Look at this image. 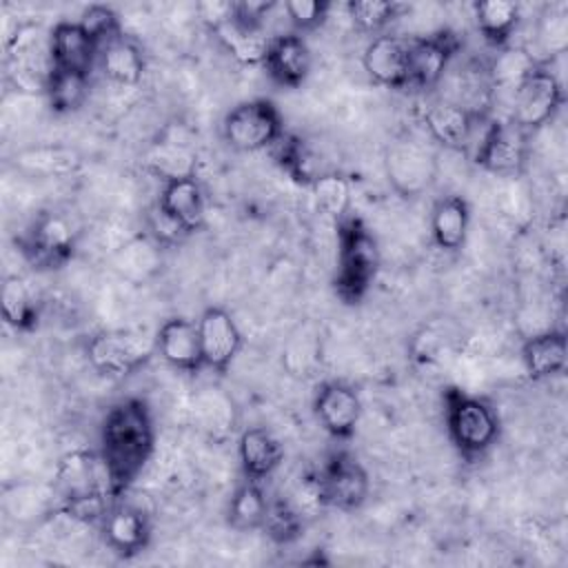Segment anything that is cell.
Masks as SVG:
<instances>
[{
  "label": "cell",
  "mask_w": 568,
  "mask_h": 568,
  "mask_svg": "<svg viewBox=\"0 0 568 568\" xmlns=\"http://www.w3.org/2000/svg\"><path fill=\"white\" fill-rule=\"evenodd\" d=\"M155 450V422L142 397L111 404L100 422L98 455L111 499H122Z\"/></svg>",
  "instance_id": "1"
},
{
  "label": "cell",
  "mask_w": 568,
  "mask_h": 568,
  "mask_svg": "<svg viewBox=\"0 0 568 568\" xmlns=\"http://www.w3.org/2000/svg\"><path fill=\"white\" fill-rule=\"evenodd\" d=\"M337 229V264L333 291L344 304H359L379 275L382 253L373 231L355 213L335 224Z\"/></svg>",
  "instance_id": "2"
},
{
  "label": "cell",
  "mask_w": 568,
  "mask_h": 568,
  "mask_svg": "<svg viewBox=\"0 0 568 568\" xmlns=\"http://www.w3.org/2000/svg\"><path fill=\"white\" fill-rule=\"evenodd\" d=\"M444 419L455 450L468 462L484 457L499 439V417L495 408L486 399L459 388L444 393Z\"/></svg>",
  "instance_id": "3"
},
{
  "label": "cell",
  "mask_w": 568,
  "mask_h": 568,
  "mask_svg": "<svg viewBox=\"0 0 568 568\" xmlns=\"http://www.w3.org/2000/svg\"><path fill=\"white\" fill-rule=\"evenodd\" d=\"M284 133V115L268 98L242 100L222 120L224 142L240 153L271 151Z\"/></svg>",
  "instance_id": "4"
},
{
  "label": "cell",
  "mask_w": 568,
  "mask_h": 568,
  "mask_svg": "<svg viewBox=\"0 0 568 568\" xmlns=\"http://www.w3.org/2000/svg\"><path fill=\"white\" fill-rule=\"evenodd\" d=\"M84 353L95 373L109 379H122L138 373L158 351L155 335L149 337L131 328H106L89 337Z\"/></svg>",
  "instance_id": "5"
},
{
  "label": "cell",
  "mask_w": 568,
  "mask_h": 568,
  "mask_svg": "<svg viewBox=\"0 0 568 568\" xmlns=\"http://www.w3.org/2000/svg\"><path fill=\"white\" fill-rule=\"evenodd\" d=\"M530 133L517 126L510 118H488L479 126L473 162L493 175H521L530 158Z\"/></svg>",
  "instance_id": "6"
},
{
  "label": "cell",
  "mask_w": 568,
  "mask_h": 568,
  "mask_svg": "<svg viewBox=\"0 0 568 568\" xmlns=\"http://www.w3.org/2000/svg\"><path fill=\"white\" fill-rule=\"evenodd\" d=\"M384 171L390 189L399 197H419L437 180V151L419 138H395L384 151Z\"/></svg>",
  "instance_id": "7"
},
{
  "label": "cell",
  "mask_w": 568,
  "mask_h": 568,
  "mask_svg": "<svg viewBox=\"0 0 568 568\" xmlns=\"http://www.w3.org/2000/svg\"><path fill=\"white\" fill-rule=\"evenodd\" d=\"M317 499L322 506L353 513L362 508L371 493L366 468L346 450L331 453L320 470L311 475Z\"/></svg>",
  "instance_id": "8"
},
{
  "label": "cell",
  "mask_w": 568,
  "mask_h": 568,
  "mask_svg": "<svg viewBox=\"0 0 568 568\" xmlns=\"http://www.w3.org/2000/svg\"><path fill=\"white\" fill-rule=\"evenodd\" d=\"M510 120L530 135L546 126L564 104V84L550 62H539L510 93Z\"/></svg>",
  "instance_id": "9"
},
{
  "label": "cell",
  "mask_w": 568,
  "mask_h": 568,
  "mask_svg": "<svg viewBox=\"0 0 568 568\" xmlns=\"http://www.w3.org/2000/svg\"><path fill=\"white\" fill-rule=\"evenodd\" d=\"M75 248L78 231L73 222L58 211H40L20 237V251L33 268H60L73 257Z\"/></svg>",
  "instance_id": "10"
},
{
  "label": "cell",
  "mask_w": 568,
  "mask_h": 568,
  "mask_svg": "<svg viewBox=\"0 0 568 568\" xmlns=\"http://www.w3.org/2000/svg\"><path fill=\"white\" fill-rule=\"evenodd\" d=\"M459 49L462 42L450 29L408 38V87L417 91L439 87Z\"/></svg>",
  "instance_id": "11"
},
{
  "label": "cell",
  "mask_w": 568,
  "mask_h": 568,
  "mask_svg": "<svg viewBox=\"0 0 568 568\" xmlns=\"http://www.w3.org/2000/svg\"><path fill=\"white\" fill-rule=\"evenodd\" d=\"M488 118L470 111L468 106L453 102L448 98L433 100L422 111V124L428 138L448 149V151H468L473 144L477 126H481Z\"/></svg>",
  "instance_id": "12"
},
{
  "label": "cell",
  "mask_w": 568,
  "mask_h": 568,
  "mask_svg": "<svg viewBox=\"0 0 568 568\" xmlns=\"http://www.w3.org/2000/svg\"><path fill=\"white\" fill-rule=\"evenodd\" d=\"M197 333L204 368L226 373L244 342L233 313L224 306H206L197 317Z\"/></svg>",
  "instance_id": "13"
},
{
  "label": "cell",
  "mask_w": 568,
  "mask_h": 568,
  "mask_svg": "<svg viewBox=\"0 0 568 568\" xmlns=\"http://www.w3.org/2000/svg\"><path fill=\"white\" fill-rule=\"evenodd\" d=\"M100 532L106 548L122 559L144 552L153 537L149 515L140 506L124 501V497L109 506L100 521Z\"/></svg>",
  "instance_id": "14"
},
{
  "label": "cell",
  "mask_w": 568,
  "mask_h": 568,
  "mask_svg": "<svg viewBox=\"0 0 568 568\" xmlns=\"http://www.w3.org/2000/svg\"><path fill=\"white\" fill-rule=\"evenodd\" d=\"M313 413L333 439L346 442L355 435L362 417L359 393L337 379L322 382L313 397Z\"/></svg>",
  "instance_id": "15"
},
{
  "label": "cell",
  "mask_w": 568,
  "mask_h": 568,
  "mask_svg": "<svg viewBox=\"0 0 568 568\" xmlns=\"http://www.w3.org/2000/svg\"><path fill=\"white\" fill-rule=\"evenodd\" d=\"M268 78L284 89H300L313 69V53L304 36L295 31L271 36L262 60Z\"/></svg>",
  "instance_id": "16"
},
{
  "label": "cell",
  "mask_w": 568,
  "mask_h": 568,
  "mask_svg": "<svg viewBox=\"0 0 568 568\" xmlns=\"http://www.w3.org/2000/svg\"><path fill=\"white\" fill-rule=\"evenodd\" d=\"M49 53L53 69L91 78L93 67L98 64L100 44L82 29L78 20H62L49 31Z\"/></svg>",
  "instance_id": "17"
},
{
  "label": "cell",
  "mask_w": 568,
  "mask_h": 568,
  "mask_svg": "<svg viewBox=\"0 0 568 568\" xmlns=\"http://www.w3.org/2000/svg\"><path fill=\"white\" fill-rule=\"evenodd\" d=\"M362 67L366 75L386 89L408 87V38L379 33L362 53Z\"/></svg>",
  "instance_id": "18"
},
{
  "label": "cell",
  "mask_w": 568,
  "mask_h": 568,
  "mask_svg": "<svg viewBox=\"0 0 568 568\" xmlns=\"http://www.w3.org/2000/svg\"><path fill=\"white\" fill-rule=\"evenodd\" d=\"M155 206L175 222L186 235L204 229L206 222V197L195 175L162 182Z\"/></svg>",
  "instance_id": "19"
},
{
  "label": "cell",
  "mask_w": 568,
  "mask_h": 568,
  "mask_svg": "<svg viewBox=\"0 0 568 568\" xmlns=\"http://www.w3.org/2000/svg\"><path fill=\"white\" fill-rule=\"evenodd\" d=\"M158 355L180 373H197L204 368L200 351L197 322L189 317H169L155 331Z\"/></svg>",
  "instance_id": "20"
},
{
  "label": "cell",
  "mask_w": 568,
  "mask_h": 568,
  "mask_svg": "<svg viewBox=\"0 0 568 568\" xmlns=\"http://www.w3.org/2000/svg\"><path fill=\"white\" fill-rule=\"evenodd\" d=\"M55 486L62 499L106 493V473L98 450H71L60 457L55 468ZM111 497V495H109Z\"/></svg>",
  "instance_id": "21"
},
{
  "label": "cell",
  "mask_w": 568,
  "mask_h": 568,
  "mask_svg": "<svg viewBox=\"0 0 568 568\" xmlns=\"http://www.w3.org/2000/svg\"><path fill=\"white\" fill-rule=\"evenodd\" d=\"M237 459L246 479L266 481L282 466L284 446L268 428L248 426L240 433Z\"/></svg>",
  "instance_id": "22"
},
{
  "label": "cell",
  "mask_w": 568,
  "mask_h": 568,
  "mask_svg": "<svg viewBox=\"0 0 568 568\" xmlns=\"http://www.w3.org/2000/svg\"><path fill=\"white\" fill-rule=\"evenodd\" d=\"M470 229V206L462 195H444L430 209V237L444 253L464 248Z\"/></svg>",
  "instance_id": "23"
},
{
  "label": "cell",
  "mask_w": 568,
  "mask_h": 568,
  "mask_svg": "<svg viewBox=\"0 0 568 568\" xmlns=\"http://www.w3.org/2000/svg\"><path fill=\"white\" fill-rule=\"evenodd\" d=\"M521 364L530 379H550L561 375L568 364V342L564 331H544L521 344Z\"/></svg>",
  "instance_id": "24"
},
{
  "label": "cell",
  "mask_w": 568,
  "mask_h": 568,
  "mask_svg": "<svg viewBox=\"0 0 568 568\" xmlns=\"http://www.w3.org/2000/svg\"><path fill=\"white\" fill-rule=\"evenodd\" d=\"M273 160L277 166L297 184L311 186L320 175L335 171L322 164V153L302 135L297 133H284L280 142L271 149Z\"/></svg>",
  "instance_id": "25"
},
{
  "label": "cell",
  "mask_w": 568,
  "mask_h": 568,
  "mask_svg": "<svg viewBox=\"0 0 568 568\" xmlns=\"http://www.w3.org/2000/svg\"><path fill=\"white\" fill-rule=\"evenodd\" d=\"M162 248L164 246L155 242L149 233H142L118 246L111 257V264L120 277L133 284H144L160 273Z\"/></svg>",
  "instance_id": "26"
},
{
  "label": "cell",
  "mask_w": 568,
  "mask_h": 568,
  "mask_svg": "<svg viewBox=\"0 0 568 568\" xmlns=\"http://www.w3.org/2000/svg\"><path fill=\"white\" fill-rule=\"evenodd\" d=\"M98 64L102 75L118 87H135L144 75L142 49L124 33L100 47Z\"/></svg>",
  "instance_id": "27"
},
{
  "label": "cell",
  "mask_w": 568,
  "mask_h": 568,
  "mask_svg": "<svg viewBox=\"0 0 568 568\" xmlns=\"http://www.w3.org/2000/svg\"><path fill=\"white\" fill-rule=\"evenodd\" d=\"M0 308L2 320L16 333H29L40 322V304L29 286V282L20 275H7L0 288Z\"/></svg>",
  "instance_id": "28"
},
{
  "label": "cell",
  "mask_w": 568,
  "mask_h": 568,
  "mask_svg": "<svg viewBox=\"0 0 568 568\" xmlns=\"http://www.w3.org/2000/svg\"><path fill=\"white\" fill-rule=\"evenodd\" d=\"M475 24L486 44H490L495 51L510 44L513 33L519 24L521 11L517 2L508 0H481L473 4Z\"/></svg>",
  "instance_id": "29"
},
{
  "label": "cell",
  "mask_w": 568,
  "mask_h": 568,
  "mask_svg": "<svg viewBox=\"0 0 568 568\" xmlns=\"http://www.w3.org/2000/svg\"><path fill=\"white\" fill-rule=\"evenodd\" d=\"M213 38L220 42V47L240 64H262L264 55H266V47L271 36L264 33V29H255V27H246L242 22L233 18H229L226 22H222L220 27H215Z\"/></svg>",
  "instance_id": "30"
},
{
  "label": "cell",
  "mask_w": 568,
  "mask_h": 568,
  "mask_svg": "<svg viewBox=\"0 0 568 568\" xmlns=\"http://www.w3.org/2000/svg\"><path fill=\"white\" fill-rule=\"evenodd\" d=\"M268 495L262 488V481L242 479L235 486L229 506H226V524L237 532L262 530L266 510H268Z\"/></svg>",
  "instance_id": "31"
},
{
  "label": "cell",
  "mask_w": 568,
  "mask_h": 568,
  "mask_svg": "<svg viewBox=\"0 0 568 568\" xmlns=\"http://www.w3.org/2000/svg\"><path fill=\"white\" fill-rule=\"evenodd\" d=\"M322 364V335L315 324H300L282 346V366L293 377H311Z\"/></svg>",
  "instance_id": "32"
},
{
  "label": "cell",
  "mask_w": 568,
  "mask_h": 568,
  "mask_svg": "<svg viewBox=\"0 0 568 568\" xmlns=\"http://www.w3.org/2000/svg\"><path fill=\"white\" fill-rule=\"evenodd\" d=\"M16 164L31 175L58 178V175H69L78 171V166L82 164V155L73 146L44 144V146H31L20 151L16 155Z\"/></svg>",
  "instance_id": "33"
},
{
  "label": "cell",
  "mask_w": 568,
  "mask_h": 568,
  "mask_svg": "<svg viewBox=\"0 0 568 568\" xmlns=\"http://www.w3.org/2000/svg\"><path fill=\"white\" fill-rule=\"evenodd\" d=\"M568 47V11L564 7H548L537 24L532 47H526L537 62H550L564 55Z\"/></svg>",
  "instance_id": "34"
},
{
  "label": "cell",
  "mask_w": 568,
  "mask_h": 568,
  "mask_svg": "<svg viewBox=\"0 0 568 568\" xmlns=\"http://www.w3.org/2000/svg\"><path fill=\"white\" fill-rule=\"evenodd\" d=\"M313 202L322 215L333 220L335 224L353 213V186L351 180L335 171L320 175L311 186Z\"/></svg>",
  "instance_id": "35"
},
{
  "label": "cell",
  "mask_w": 568,
  "mask_h": 568,
  "mask_svg": "<svg viewBox=\"0 0 568 568\" xmlns=\"http://www.w3.org/2000/svg\"><path fill=\"white\" fill-rule=\"evenodd\" d=\"M535 64H539V62L530 55V51L526 47L508 44L504 49H497L490 64H486L493 93L501 91V89H508L513 93L515 87L532 71Z\"/></svg>",
  "instance_id": "36"
},
{
  "label": "cell",
  "mask_w": 568,
  "mask_h": 568,
  "mask_svg": "<svg viewBox=\"0 0 568 568\" xmlns=\"http://www.w3.org/2000/svg\"><path fill=\"white\" fill-rule=\"evenodd\" d=\"M146 171L158 175L162 182L195 175V155L178 142H155L144 158Z\"/></svg>",
  "instance_id": "37"
},
{
  "label": "cell",
  "mask_w": 568,
  "mask_h": 568,
  "mask_svg": "<svg viewBox=\"0 0 568 568\" xmlns=\"http://www.w3.org/2000/svg\"><path fill=\"white\" fill-rule=\"evenodd\" d=\"M89 89H91L89 75H78V73H67V71L53 69L49 75L44 95L49 100L51 111L71 113V111H78L87 102Z\"/></svg>",
  "instance_id": "38"
},
{
  "label": "cell",
  "mask_w": 568,
  "mask_h": 568,
  "mask_svg": "<svg viewBox=\"0 0 568 568\" xmlns=\"http://www.w3.org/2000/svg\"><path fill=\"white\" fill-rule=\"evenodd\" d=\"M262 530L280 546L293 544L304 530V513L291 499L271 497Z\"/></svg>",
  "instance_id": "39"
},
{
  "label": "cell",
  "mask_w": 568,
  "mask_h": 568,
  "mask_svg": "<svg viewBox=\"0 0 568 568\" xmlns=\"http://www.w3.org/2000/svg\"><path fill=\"white\" fill-rule=\"evenodd\" d=\"M406 7L395 0H351L346 4L348 18L364 33H379L386 29Z\"/></svg>",
  "instance_id": "40"
},
{
  "label": "cell",
  "mask_w": 568,
  "mask_h": 568,
  "mask_svg": "<svg viewBox=\"0 0 568 568\" xmlns=\"http://www.w3.org/2000/svg\"><path fill=\"white\" fill-rule=\"evenodd\" d=\"M331 7L333 4L326 0H286V2H282V9L286 13L293 31L300 36L320 29L328 18Z\"/></svg>",
  "instance_id": "41"
},
{
  "label": "cell",
  "mask_w": 568,
  "mask_h": 568,
  "mask_svg": "<svg viewBox=\"0 0 568 568\" xmlns=\"http://www.w3.org/2000/svg\"><path fill=\"white\" fill-rule=\"evenodd\" d=\"M82 29L102 47L109 40L122 36V24H120V16L115 13V9L106 7V4H89L82 13L80 20Z\"/></svg>",
  "instance_id": "42"
},
{
  "label": "cell",
  "mask_w": 568,
  "mask_h": 568,
  "mask_svg": "<svg viewBox=\"0 0 568 568\" xmlns=\"http://www.w3.org/2000/svg\"><path fill=\"white\" fill-rule=\"evenodd\" d=\"M197 16L204 22V27L209 31H213L215 27H220L222 22H226L229 18H233V2H222V0H206L197 4Z\"/></svg>",
  "instance_id": "43"
}]
</instances>
